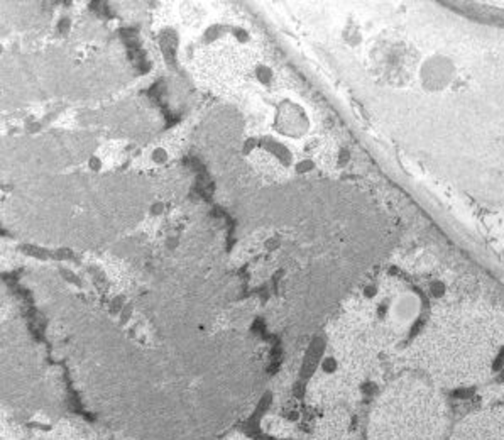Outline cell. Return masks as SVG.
<instances>
[{
	"instance_id": "6da1fadb",
	"label": "cell",
	"mask_w": 504,
	"mask_h": 440,
	"mask_svg": "<svg viewBox=\"0 0 504 440\" xmlns=\"http://www.w3.org/2000/svg\"><path fill=\"white\" fill-rule=\"evenodd\" d=\"M443 412L438 398L425 391L391 393L371 417V440H442Z\"/></svg>"
},
{
	"instance_id": "7a4b0ae2",
	"label": "cell",
	"mask_w": 504,
	"mask_h": 440,
	"mask_svg": "<svg viewBox=\"0 0 504 440\" xmlns=\"http://www.w3.org/2000/svg\"><path fill=\"white\" fill-rule=\"evenodd\" d=\"M450 440H504V412H482L459 423Z\"/></svg>"
},
{
	"instance_id": "3957f363",
	"label": "cell",
	"mask_w": 504,
	"mask_h": 440,
	"mask_svg": "<svg viewBox=\"0 0 504 440\" xmlns=\"http://www.w3.org/2000/svg\"><path fill=\"white\" fill-rule=\"evenodd\" d=\"M151 159L154 163H164L168 159V151L164 148H156L151 153Z\"/></svg>"
}]
</instances>
